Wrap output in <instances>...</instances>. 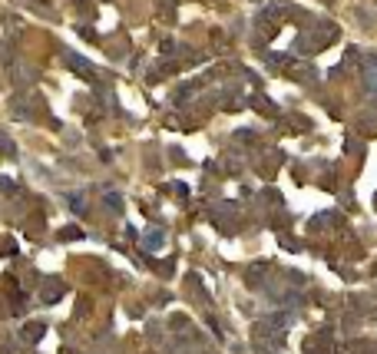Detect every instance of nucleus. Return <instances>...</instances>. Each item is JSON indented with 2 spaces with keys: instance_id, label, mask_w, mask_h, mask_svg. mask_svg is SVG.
Here are the masks:
<instances>
[{
  "instance_id": "20e7f679",
  "label": "nucleus",
  "mask_w": 377,
  "mask_h": 354,
  "mask_svg": "<svg viewBox=\"0 0 377 354\" xmlns=\"http://www.w3.org/2000/svg\"><path fill=\"white\" fill-rule=\"evenodd\" d=\"M162 242H165V232H162V228H156V232H146V238H142V248L156 252V248H162Z\"/></svg>"
},
{
  "instance_id": "39448f33",
  "label": "nucleus",
  "mask_w": 377,
  "mask_h": 354,
  "mask_svg": "<svg viewBox=\"0 0 377 354\" xmlns=\"http://www.w3.org/2000/svg\"><path fill=\"white\" fill-rule=\"evenodd\" d=\"M103 202L110 205L113 212H123V199H119V196H116V192H103Z\"/></svg>"
},
{
  "instance_id": "f03ea898",
  "label": "nucleus",
  "mask_w": 377,
  "mask_h": 354,
  "mask_svg": "<svg viewBox=\"0 0 377 354\" xmlns=\"http://www.w3.org/2000/svg\"><path fill=\"white\" fill-rule=\"evenodd\" d=\"M43 334H47V324H43V321H30V324H24V328H20V338L30 341V344H37Z\"/></svg>"
},
{
  "instance_id": "9d476101",
  "label": "nucleus",
  "mask_w": 377,
  "mask_h": 354,
  "mask_svg": "<svg viewBox=\"0 0 377 354\" xmlns=\"http://www.w3.org/2000/svg\"><path fill=\"white\" fill-rule=\"evenodd\" d=\"M0 189H7V192H17V186L10 179H4V175H0Z\"/></svg>"
},
{
  "instance_id": "1a4fd4ad",
  "label": "nucleus",
  "mask_w": 377,
  "mask_h": 354,
  "mask_svg": "<svg viewBox=\"0 0 377 354\" xmlns=\"http://www.w3.org/2000/svg\"><path fill=\"white\" fill-rule=\"evenodd\" d=\"M86 311H89V301L83 298V301H79V305H76V318H83V315H86Z\"/></svg>"
},
{
  "instance_id": "423d86ee",
  "label": "nucleus",
  "mask_w": 377,
  "mask_h": 354,
  "mask_svg": "<svg viewBox=\"0 0 377 354\" xmlns=\"http://www.w3.org/2000/svg\"><path fill=\"white\" fill-rule=\"evenodd\" d=\"M70 209H76V212H83V209H86V199H83V192H73V196H70Z\"/></svg>"
},
{
  "instance_id": "0eeeda50",
  "label": "nucleus",
  "mask_w": 377,
  "mask_h": 354,
  "mask_svg": "<svg viewBox=\"0 0 377 354\" xmlns=\"http://www.w3.org/2000/svg\"><path fill=\"white\" fill-rule=\"evenodd\" d=\"M60 238H63V242H70V238H83V232H79L76 225H70V228H60Z\"/></svg>"
},
{
  "instance_id": "6e6552de",
  "label": "nucleus",
  "mask_w": 377,
  "mask_h": 354,
  "mask_svg": "<svg viewBox=\"0 0 377 354\" xmlns=\"http://www.w3.org/2000/svg\"><path fill=\"white\" fill-rule=\"evenodd\" d=\"M0 152H4V156H14V142H10L4 133H0Z\"/></svg>"
},
{
  "instance_id": "7ed1b4c3",
  "label": "nucleus",
  "mask_w": 377,
  "mask_h": 354,
  "mask_svg": "<svg viewBox=\"0 0 377 354\" xmlns=\"http://www.w3.org/2000/svg\"><path fill=\"white\" fill-rule=\"evenodd\" d=\"M66 63H70V70H76L83 79H89V76H93V66H89L79 53H70V56H66Z\"/></svg>"
},
{
  "instance_id": "f257e3e1",
  "label": "nucleus",
  "mask_w": 377,
  "mask_h": 354,
  "mask_svg": "<svg viewBox=\"0 0 377 354\" xmlns=\"http://www.w3.org/2000/svg\"><path fill=\"white\" fill-rule=\"evenodd\" d=\"M40 295H43V301H47V305H53V301H60L63 295H66V285H63L60 278H47V282H43V288H40Z\"/></svg>"
}]
</instances>
